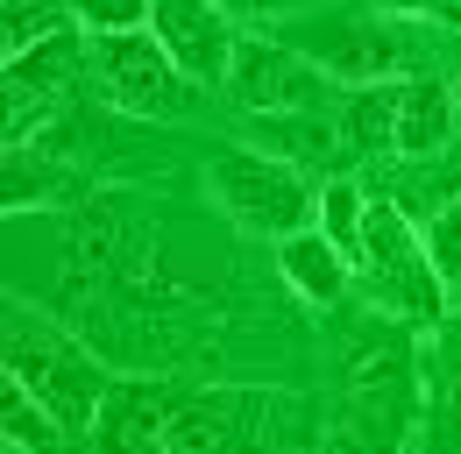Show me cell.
<instances>
[{
  "label": "cell",
  "mask_w": 461,
  "mask_h": 454,
  "mask_svg": "<svg viewBox=\"0 0 461 454\" xmlns=\"http://www.w3.org/2000/svg\"><path fill=\"white\" fill-rule=\"evenodd\" d=\"M419 419V362L411 327L376 320L348 340L341 391H334V454H404Z\"/></svg>",
  "instance_id": "6da1fadb"
},
{
  "label": "cell",
  "mask_w": 461,
  "mask_h": 454,
  "mask_svg": "<svg viewBox=\"0 0 461 454\" xmlns=\"http://www.w3.org/2000/svg\"><path fill=\"white\" fill-rule=\"evenodd\" d=\"M7 377L29 384V397H43L64 433H93L100 404L114 391L107 369L64 334V327H50L43 313H29V305H7Z\"/></svg>",
  "instance_id": "7a4b0ae2"
},
{
  "label": "cell",
  "mask_w": 461,
  "mask_h": 454,
  "mask_svg": "<svg viewBox=\"0 0 461 454\" xmlns=\"http://www.w3.org/2000/svg\"><path fill=\"white\" fill-rule=\"evenodd\" d=\"M355 277L369 291V305L384 320H404V327H440L455 313V291L433 270L426 256V234L404 221L398 206H369V227H362V249H355Z\"/></svg>",
  "instance_id": "3957f363"
},
{
  "label": "cell",
  "mask_w": 461,
  "mask_h": 454,
  "mask_svg": "<svg viewBox=\"0 0 461 454\" xmlns=\"http://www.w3.org/2000/svg\"><path fill=\"white\" fill-rule=\"evenodd\" d=\"M206 185H213L221 213L256 241H291V234H305L320 221V185L298 164L263 157V150H221L206 164Z\"/></svg>",
  "instance_id": "277c9868"
},
{
  "label": "cell",
  "mask_w": 461,
  "mask_h": 454,
  "mask_svg": "<svg viewBox=\"0 0 461 454\" xmlns=\"http://www.w3.org/2000/svg\"><path fill=\"white\" fill-rule=\"evenodd\" d=\"M291 50L312 57L327 78L355 86H391V78H419L426 64V36L404 29L391 14H320L312 29H291Z\"/></svg>",
  "instance_id": "5b68a950"
},
{
  "label": "cell",
  "mask_w": 461,
  "mask_h": 454,
  "mask_svg": "<svg viewBox=\"0 0 461 454\" xmlns=\"http://www.w3.org/2000/svg\"><path fill=\"white\" fill-rule=\"evenodd\" d=\"M228 93L241 100L249 121H270V114H334L348 100L341 78H327L312 57H298L291 43H270V36H249L234 50Z\"/></svg>",
  "instance_id": "8992f818"
},
{
  "label": "cell",
  "mask_w": 461,
  "mask_h": 454,
  "mask_svg": "<svg viewBox=\"0 0 461 454\" xmlns=\"http://www.w3.org/2000/svg\"><path fill=\"white\" fill-rule=\"evenodd\" d=\"M86 71H93L100 100L121 107V114H135V121H164V114H177L185 93H192V78L171 64V50H164L149 29H135V36H93Z\"/></svg>",
  "instance_id": "52a82bcc"
},
{
  "label": "cell",
  "mask_w": 461,
  "mask_h": 454,
  "mask_svg": "<svg viewBox=\"0 0 461 454\" xmlns=\"http://www.w3.org/2000/svg\"><path fill=\"white\" fill-rule=\"evenodd\" d=\"M164 454H277L270 391H185L171 412Z\"/></svg>",
  "instance_id": "ba28073f"
},
{
  "label": "cell",
  "mask_w": 461,
  "mask_h": 454,
  "mask_svg": "<svg viewBox=\"0 0 461 454\" xmlns=\"http://www.w3.org/2000/svg\"><path fill=\"white\" fill-rule=\"evenodd\" d=\"M149 36L171 50L192 86H228L234 71V14L221 0H149Z\"/></svg>",
  "instance_id": "9c48e42d"
},
{
  "label": "cell",
  "mask_w": 461,
  "mask_h": 454,
  "mask_svg": "<svg viewBox=\"0 0 461 454\" xmlns=\"http://www.w3.org/2000/svg\"><path fill=\"white\" fill-rule=\"evenodd\" d=\"M177 384H157V377H128L107 391L100 419H93V448L100 454H164V433H171L177 412Z\"/></svg>",
  "instance_id": "30bf717a"
},
{
  "label": "cell",
  "mask_w": 461,
  "mask_h": 454,
  "mask_svg": "<svg viewBox=\"0 0 461 454\" xmlns=\"http://www.w3.org/2000/svg\"><path fill=\"white\" fill-rule=\"evenodd\" d=\"M461 100L447 78H404V107H398V150L404 157H440L455 142V121H461Z\"/></svg>",
  "instance_id": "8fae6325"
},
{
  "label": "cell",
  "mask_w": 461,
  "mask_h": 454,
  "mask_svg": "<svg viewBox=\"0 0 461 454\" xmlns=\"http://www.w3.org/2000/svg\"><path fill=\"white\" fill-rule=\"evenodd\" d=\"M348 249H334L320 227H305V234H291V241H277V270H285V284L305 298V305H334L348 291Z\"/></svg>",
  "instance_id": "7c38bea8"
},
{
  "label": "cell",
  "mask_w": 461,
  "mask_h": 454,
  "mask_svg": "<svg viewBox=\"0 0 461 454\" xmlns=\"http://www.w3.org/2000/svg\"><path fill=\"white\" fill-rule=\"evenodd\" d=\"M256 128V150L263 157H285L298 170H320L334 164V150H341V114H270V121H249Z\"/></svg>",
  "instance_id": "4fadbf2b"
},
{
  "label": "cell",
  "mask_w": 461,
  "mask_h": 454,
  "mask_svg": "<svg viewBox=\"0 0 461 454\" xmlns=\"http://www.w3.org/2000/svg\"><path fill=\"white\" fill-rule=\"evenodd\" d=\"M398 107H404V78H391V86H355L341 100V135L355 150H398Z\"/></svg>",
  "instance_id": "5bb4252c"
},
{
  "label": "cell",
  "mask_w": 461,
  "mask_h": 454,
  "mask_svg": "<svg viewBox=\"0 0 461 454\" xmlns=\"http://www.w3.org/2000/svg\"><path fill=\"white\" fill-rule=\"evenodd\" d=\"M0 433H7V448L14 454H50L64 440V426L50 419V404L43 397H29V384H0Z\"/></svg>",
  "instance_id": "9a60e30c"
},
{
  "label": "cell",
  "mask_w": 461,
  "mask_h": 454,
  "mask_svg": "<svg viewBox=\"0 0 461 454\" xmlns=\"http://www.w3.org/2000/svg\"><path fill=\"white\" fill-rule=\"evenodd\" d=\"M320 234H327V241H334V249H348V256H355V249H362V227H369V199H362V192H355V177H327V185H320Z\"/></svg>",
  "instance_id": "2e32d148"
},
{
  "label": "cell",
  "mask_w": 461,
  "mask_h": 454,
  "mask_svg": "<svg viewBox=\"0 0 461 454\" xmlns=\"http://www.w3.org/2000/svg\"><path fill=\"white\" fill-rule=\"evenodd\" d=\"M64 36V7L58 0H7V29H0V50L7 57H29L36 43Z\"/></svg>",
  "instance_id": "e0dca14e"
},
{
  "label": "cell",
  "mask_w": 461,
  "mask_h": 454,
  "mask_svg": "<svg viewBox=\"0 0 461 454\" xmlns=\"http://www.w3.org/2000/svg\"><path fill=\"white\" fill-rule=\"evenodd\" d=\"M419 234H426L433 270H440V277H447V291H455V284H461V192H455V199H447V206H440L426 227H419Z\"/></svg>",
  "instance_id": "ac0fdd59"
},
{
  "label": "cell",
  "mask_w": 461,
  "mask_h": 454,
  "mask_svg": "<svg viewBox=\"0 0 461 454\" xmlns=\"http://www.w3.org/2000/svg\"><path fill=\"white\" fill-rule=\"evenodd\" d=\"M71 14L93 36H135V29H149V0H71Z\"/></svg>",
  "instance_id": "d6986e66"
},
{
  "label": "cell",
  "mask_w": 461,
  "mask_h": 454,
  "mask_svg": "<svg viewBox=\"0 0 461 454\" xmlns=\"http://www.w3.org/2000/svg\"><path fill=\"white\" fill-rule=\"evenodd\" d=\"M234 22H277V14H291V7H312V0H221Z\"/></svg>",
  "instance_id": "ffe728a7"
},
{
  "label": "cell",
  "mask_w": 461,
  "mask_h": 454,
  "mask_svg": "<svg viewBox=\"0 0 461 454\" xmlns=\"http://www.w3.org/2000/svg\"><path fill=\"white\" fill-rule=\"evenodd\" d=\"M440 448L461 454V369L447 377V404H440Z\"/></svg>",
  "instance_id": "44dd1931"
},
{
  "label": "cell",
  "mask_w": 461,
  "mask_h": 454,
  "mask_svg": "<svg viewBox=\"0 0 461 454\" xmlns=\"http://www.w3.org/2000/svg\"><path fill=\"white\" fill-rule=\"evenodd\" d=\"M398 14H461V0H384Z\"/></svg>",
  "instance_id": "7402d4cb"
},
{
  "label": "cell",
  "mask_w": 461,
  "mask_h": 454,
  "mask_svg": "<svg viewBox=\"0 0 461 454\" xmlns=\"http://www.w3.org/2000/svg\"><path fill=\"white\" fill-rule=\"evenodd\" d=\"M455 313H461V284H455Z\"/></svg>",
  "instance_id": "603a6c76"
},
{
  "label": "cell",
  "mask_w": 461,
  "mask_h": 454,
  "mask_svg": "<svg viewBox=\"0 0 461 454\" xmlns=\"http://www.w3.org/2000/svg\"><path fill=\"white\" fill-rule=\"evenodd\" d=\"M455 100H461V93H455Z\"/></svg>",
  "instance_id": "cb8c5ba5"
}]
</instances>
